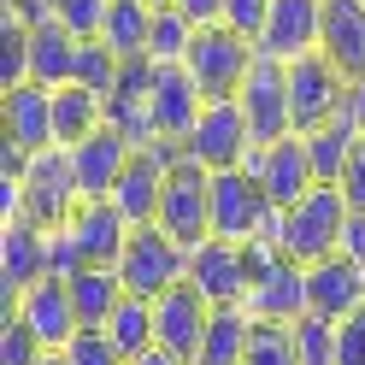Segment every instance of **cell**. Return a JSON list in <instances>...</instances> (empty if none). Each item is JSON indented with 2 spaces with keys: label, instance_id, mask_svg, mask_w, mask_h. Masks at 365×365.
Wrapping results in <instances>:
<instances>
[{
  "label": "cell",
  "instance_id": "obj_28",
  "mask_svg": "<svg viewBox=\"0 0 365 365\" xmlns=\"http://www.w3.org/2000/svg\"><path fill=\"white\" fill-rule=\"evenodd\" d=\"M106 336H112V348H118L124 359H135V354H148L153 348V301H142V294H124L118 301V312L106 318Z\"/></svg>",
  "mask_w": 365,
  "mask_h": 365
},
{
  "label": "cell",
  "instance_id": "obj_34",
  "mask_svg": "<svg viewBox=\"0 0 365 365\" xmlns=\"http://www.w3.org/2000/svg\"><path fill=\"white\" fill-rule=\"evenodd\" d=\"M41 336L24 318H0V365H41Z\"/></svg>",
  "mask_w": 365,
  "mask_h": 365
},
{
  "label": "cell",
  "instance_id": "obj_46",
  "mask_svg": "<svg viewBox=\"0 0 365 365\" xmlns=\"http://www.w3.org/2000/svg\"><path fill=\"white\" fill-rule=\"evenodd\" d=\"M59 6H65V0H41V12H59Z\"/></svg>",
  "mask_w": 365,
  "mask_h": 365
},
{
  "label": "cell",
  "instance_id": "obj_43",
  "mask_svg": "<svg viewBox=\"0 0 365 365\" xmlns=\"http://www.w3.org/2000/svg\"><path fill=\"white\" fill-rule=\"evenodd\" d=\"M348 118H354V130L365 135V77H354V83H348Z\"/></svg>",
  "mask_w": 365,
  "mask_h": 365
},
{
  "label": "cell",
  "instance_id": "obj_40",
  "mask_svg": "<svg viewBox=\"0 0 365 365\" xmlns=\"http://www.w3.org/2000/svg\"><path fill=\"white\" fill-rule=\"evenodd\" d=\"M341 195H348L354 212H365V135H359V148L348 159V171H341Z\"/></svg>",
  "mask_w": 365,
  "mask_h": 365
},
{
  "label": "cell",
  "instance_id": "obj_21",
  "mask_svg": "<svg viewBox=\"0 0 365 365\" xmlns=\"http://www.w3.org/2000/svg\"><path fill=\"white\" fill-rule=\"evenodd\" d=\"M65 224H71V236H77V247H83L88 265H118L124 242H130V230H135V224L112 207V200H83Z\"/></svg>",
  "mask_w": 365,
  "mask_h": 365
},
{
  "label": "cell",
  "instance_id": "obj_5",
  "mask_svg": "<svg viewBox=\"0 0 365 365\" xmlns=\"http://www.w3.org/2000/svg\"><path fill=\"white\" fill-rule=\"evenodd\" d=\"M159 230L177 236L182 247H200L212 236V171L195 165L189 153L165 177V200H159Z\"/></svg>",
  "mask_w": 365,
  "mask_h": 365
},
{
  "label": "cell",
  "instance_id": "obj_13",
  "mask_svg": "<svg viewBox=\"0 0 365 365\" xmlns=\"http://www.w3.org/2000/svg\"><path fill=\"white\" fill-rule=\"evenodd\" d=\"M153 65V59H148ZM200 101L195 77L182 65H153V83H148V118H153V142H189V130L200 124Z\"/></svg>",
  "mask_w": 365,
  "mask_h": 365
},
{
  "label": "cell",
  "instance_id": "obj_30",
  "mask_svg": "<svg viewBox=\"0 0 365 365\" xmlns=\"http://www.w3.org/2000/svg\"><path fill=\"white\" fill-rule=\"evenodd\" d=\"M30 83V18L0 12V95Z\"/></svg>",
  "mask_w": 365,
  "mask_h": 365
},
{
  "label": "cell",
  "instance_id": "obj_47",
  "mask_svg": "<svg viewBox=\"0 0 365 365\" xmlns=\"http://www.w3.org/2000/svg\"><path fill=\"white\" fill-rule=\"evenodd\" d=\"M148 6H177V0H148Z\"/></svg>",
  "mask_w": 365,
  "mask_h": 365
},
{
  "label": "cell",
  "instance_id": "obj_15",
  "mask_svg": "<svg viewBox=\"0 0 365 365\" xmlns=\"http://www.w3.org/2000/svg\"><path fill=\"white\" fill-rule=\"evenodd\" d=\"M189 283L212 307H242L247 301V247L207 236L200 247H189Z\"/></svg>",
  "mask_w": 365,
  "mask_h": 365
},
{
  "label": "cell",
  "instance_id": "obj_29",
  "mask_svg": "<svg viewBox=\"0 0 365 365\" xmlns=\"http://www.w3.org/2000/svg\"><path fill=\"white\" fill-rule=\"evenodd\" d=\"M195 36H200V24L182 6H159L153 12V36H148V59L153 65H182L189 48H195Z\"/></svg>",
  "mask_w": 365,
  "mask_h": 365
},
{
  "label": "cell",
  "instance_id": "obj_10",
  "mask_svg": "<svg viewBox=\"0 0 365 365\" xmlns=\"http://www.w3.org/2000/svg\"><path fill=\"white\" fill-rule=\"evenodd\" d=\"M41 277H48V230L36 218H0V318Z\"/></svg>",
  "mask_w": 365,
  "mask_h": 365
},
{
  "label": "cell",
  "instance_id": "obj_22",
  "mask_svg": "<svg viewBox=\"0 0 365 365\" xmlns=\"http://www.w3.org/2000/svg\"><path fill=\"white\" fill-rule=\"evenodd\" d=\"M77 48L83 41L59 24L53 12L30 18V83H48V88H65L77 77Z\"/></svg>",
  "mask_w": 365,
  "mask_h": 365
},
{
  "label": "cell",
  "instance_id": "obj_14",
  "mask_svg": "<svg viewBox=\"0 0 365 365\" xmlns=\"http://www.w3.org/2000/svg\"><path fill=\"white\" fill-rule=\"evenodd\" d=\"M247 171L265 182L271 207H294V200H307L318 189V171H312V153H307V135H283V142L271 148H254L247 153Z\"/></svg>",
  "mask_w": 365,
  "mask_h": 365
},
{
  "label": "cell",
  "instance_id": "obj_23",
  "mask_svg": "<svg viewBox=\"0 0 365 365\" xmlns=\"http://www.w3.org/2000/svg\"><path fill=\"white\" fill-rule=\"evenodd\" d=\"M101 124H106V95H95V88H83V83L53 88V142L59 148L88 142Z\"/></svg>",
  "mask_w": 365,
  "mask_h": 365
},
{
  "label": "cell",
  "instance_id": "obj_33",
  "mask_svg": "<svg viewBox=\"0 0 365 365\" xmlns=\"http://www.w3.org/2000/svg\"><path fill=\"white\" fill-rule=\"evenodd\" d=\"M242 365H294V330L289 324H259L254 318V336H247V359Z\"/></svg>",
  "mask_w": 365,
  "mask_h": 365
},
{
  "label": "cell",
  "instance_id": "obj_18",
  "mask_svg": "<svg viewBox=\"0 0 365 365\" xmlns=\"http://www.w3.org/2000/svg\"><path fill=\"white\" fill-rule=\"evenodd\" d=\"M130 159H135V142H130L118 124H101L88 142H77V148H71V165H77L83 200H106L112 189H118V177H124Z\"/></svg>",
  "mask_w": 365,
  "mask_h": 365
},
{
  "label": "cell",
  "instance_id": "obj_7",
  "mask_svg": "<svg viewBox=\"0 0 365 365\" xmlns=\"http://www.w3.org/2000/svg\"><path fill=\"white\" fill-rule=\"evenodd\" d=\"M182 153H189L195 165H207V171L247 165V153H254V130H247L242 101H207V112H200V124L189 130Z\"/></svg>",
  "mask_w": 365,
  "mask_h": 365
},
{
  "label": "cell",
  "instance_id": "obj_32",
  "mask_svg": "<svg viewBox=\"0 0 365 365\" xmlns=\"http://www.w3.org/2000/svg\"><path fill=\"white\" fill-rule=\"evenodd\" d=\"M118 77H124V59L106 48V41L95 36V41H83L77 48V77L71 83H83V88H95V95H112L118 88Z\"/></svg>",
  "mask_w": 365,
  "mask_h": 365
},
{
  "label": "cell",
  "instance_id": "obj_44",
  "mask_svg": "<svg viewBox=\"0 0 365 365\" xmlns=\"http://www.w3.org/2000/svg\"><path fill=\"white\" fill-rule=\"evenodd\" d=\"M130 365H189V359H177L171 348H159V341H153V348H148V354H135Z\"/></svg>",
  "mask_w": 365,
  "mask_h": 365
},
{
  "label": "cell",
  "instance_id": "obj_8",
  "mask_svg": "<svg viewBox=\"0 0 365 365\" xmlns=\"http://www.w3.org/2000/svg\"><path fill=\"white\" fill-rule=\"evenodd\" d=\"M242 112H247V130H254V148H271L294 135V112H289V65L283 59H265L254 53V71L242 83Z\"/></svg>",
  "mask_w": 365,
  "mask_h": 365
},
{
  "label": "cell",
  "instance_id": "obj_4",
  "mask_svg": "<svg viewBox=\"0 0 365 365\" xmlns=\"http://www.w3.org/2000/svg\"><path fill=\"white\" fill-rule=\"evenodd\" d=\"M24 218H36L41 230H59L65 218L83 207V189H77V165H71V148H48V153H30L24 171Z\"/></svg>",
  "mask_w": 365,
  "mask_h": 365
},
{
  "label": "cell",
  "instance_id": "obj_38",
  "mask_svg": "<svg viewBox=\"0 0 365 365\" xmlns=\"http://www.w3.org/2000/svg\"><path fill=\"white\" fill-rule=\"evenodd\" d=\"M265 18H271V0H224V18H218V24L236 30V36H247V41H259Z\"/></svg>",
  "mask_w": 365,
  "mask_h": 365
},
{
  "label": "cell",
  "instance_id": "obj_9",
  "mask_svg": "<svg viewBox=\"0 0 365 365\" xmlns=\"http://www.w3.org/2000/svg\"><path fill=\"white\" fill-rule=\"evenodd\" d=\"M341 106H348V77H341L324 53L289 59V112H294V135L330 124Z\"/></svg>",
  "mask_w": 365,
  "mask_h": 365
},
{
  "label": "cell",
  "instance_id": "obj_19",
  "mask_svg": "<svg viewBox=\"0 0 365 365\" xmlns=\"http://www.w3.org/2000/svg\"><path fill=\"white\" fill-rule=\"evenodd\" d=\"M307 301L318 318H348L365 307V265H354L348 254H330V259H318L307 265Z\"/></svg>",
  "mask_w": 365,
  "mask_h": 365
},
{
  "label": "cell",
  "instance_id": "obj_42",
  "mask_svg": "<svg viewBox=\"0 0 365 365\" xmlns=\"http://www.w3.org/2000/svg\"><path fill=\"white\" fill-rule=\"evenodd\" d=\"M177 6L189 12L195 24H218V18H224V0H177Z\"/></svg>",
  "mask_w": 365,
  "mask_h": 365
},
{
  "label": "cell",
  "instance_id": "obj_26",
  "mask_svg": "<svg viewBox=\"0 0 365 365\" xmlns=\"http://www.w3.org/2000/svg\"><path fill=\"white\" fill-rule=\"evenodd\" d=\"M247 336H254V312L247 307H212V324H207V341H200L195 365H242Z\"/></svg>",
  "mask_w": 365,
  "mask_h": 365
},
{
  "label": "cell",
  "instance_id": "obj_39",
  "mask_svg": "<svg viewBox=\"0 0 365 365\" xmlns=\"http://www.w3.org/2000/svg\"><path fill=\"white\" fill-rule=\"evenodd\" d=\"M336 365H365V307L359 312H348V318H341V324H336Z\"/></svg>",
  "mask_w": 365,
  "mask_h": 365
},
{
  "label": "cell",
  "instance_id": "obj_2",
  "mask_svg": "<svg viewBox=\"0 0 365 365\" xmlns=\"http://www.w3.org/2000/svg\"><path fill=\"white\" fill-rule=\"evenodd\" d=\"M254 53H259V48H254L247 36L224 30V24H200L189 59H182V71L195 77L200 101H236L242 83H247V71H254Z\"/></svg>",
  "mask_w": 365,
  "mask_h": 365
},
{
  "label": "cell",
  "instance_id": "obj_1",
  "mask_svg": "<svg viewBox=\"0 0 365 365\" xmlns=\"http://www.w3.org/2000/svg\"><path fill=\"white\" fill-rule=\"evenodd\" d=\"M348 195H341V182H318L307 200H294V207L277 218V247L294 259V265H318L330 259L341 247V230H348Z\"/></svg>",
  "mask_w": 365,
  "mask_h": 365
},
{
  "label": "cell",
  "instance_id": "obj_3",
  "mask_svg": "<svg viewBox=\"0 0 365 365\" xmlns=\"http://www.w3.org/2000/svg\"><path fill=\"white\" fill-rule=\"evenodd\" d=\"M124 277L130 294H142V301H153V294H165L171 283H189V247H182L177 236H165L159 224H142V230H130L118 265H112Z\"/></svg>",
  "mask_w": 365,
  "mask_h": 365
},
{
  "label": "cell",
  "instance_id": "obj_45",
  "mask_svg": "<svg viewBox=\"0 0 365 365\" xmlns=\"http://www.w3.org/2000/svg\"><path fill=\"white\" fill-rule=\"evenodd\" d=\"M41 365H71V359H65V348H59V354H41Z\"/></svg>",
  "mask_w": 365,
  "mask_h": 365
},
{
  "label": "cell",
  "instance_id": "obj_16",
  "mask_svg": "<svg viewBox=\"0 0 365 365\" xmlns=\"http://www.w3.org/2000/svg\"><path fill=\"white\" fill-rule=\"evenodd\" d=\"M6 318H24V324L41 336V348H48V354H59L65 341H71V336L83 330L77 301H71V283H59V277H41V283H30L24 294H18V307H12Z\"/></svg>",
  "mask_w": 365,
  "mask_h": 365
},
{
  "label": "cell",
  "instance_id": "obj_12",
  "mask_svg": "<svg viewBox=\"0 0 365 365\" xmlns=\"http://www.w3.org/2000/svg\"><path fill=\"white\" fill-rule=\"evenodd\" d=\"M207 324H212V301L195 283H171L165 294H153V336H159V348H171L177 359L195 365L200 341H207Z\"/></svg>",
  "mask_w": 365,
  "mask_h": 365
},
{
  "label": "cell",
  "instance_id": "obj_11",
  "mask_svg": "<svg viewBox=\"0 0 365 365\" xmlns=\"http://www.w3.org/2000/svg\"><path fill=\"white\" fill-rule=\"evenodd\" d=\"M0 142L12 153H48L53 142V88L48 83H18L0 95Z\"/></svg>",
  "mask_w": 365,
  "mask_h": 365
},
{
  "label": "cell",
  "instance_id": "obj_24",
  "mask_svg": "<svg viewBox=\"0 0 365 365\" xmlns=\"http://www.w3.org/2000/svg\"><path fill=\"white\" fill-rule=\"evenodd\" d=\"M124 277L112 265H83L77 277H71V301H77V318H83V330H106V318L118 312L124 301Z\"/></svg>",
  "mask_w": 365,
  "mask_h": 365
},
{
  "label": "cell",
  "instance_id": "obj_17",
  "mask_svg": "<svg viewBox=\"0 0 365 365\" xmlns=\"http://www.w3.org/2000/svg\"><path fill=\"white\" fill-rule=\"evenodd\" d=\"M318 30H324V0H271V18L254 48L289 65L301 53H318Z\"/></svg>",
  "mask_w": 365,
  "mask_h": 365
},
{
  "label": "cell",
  "instance_id": "obj_31",
  "mask_svg": "<svg viewBox=\"0 0 365 365\" xmlns=\"http://www.w3.org/2000/svg\"><path fill=\"white\" fill-rule=\"evenodd\" d=\"M294 365H336V318H318V312H307V318H294Z\"/></svg>",
  "mask_w": 365,
  "mask_h": 365
},
{
  "label": "cell",
  "instance_id": "obj_41",
  "mask_svg": "<svg viewBox=\"0 0 365 365\" xmlns=\"http://www.w3.org/2000/svg\"><path fill=\"white\" fill-rule=\"evenodd\" d=\"M336 254H348L354 265H365V212H348V230H341V247Z\"/></svg>",
  "mask_w": 365,
  "mask_h": 365
},
{
  "label": "cell",
  "instance_id": "obj_20",
  "mask_svg": "<svg viewBox=\"0 0 365 365\" xmlns=\"http://www.w3.org/2000/svg\"><path fill=\"white\" fill-rule=\"evenodd\" d=\"M318 53H324L341 77H365V0H324V30H318Z\"/></svg>",
  "mask_w": 365,
  "mask_h": 365
},
{
  "label": "cell",
  "instance_id": "obj_36",
  "mask_svg": "<svg viewBox=\"0 0 365 365\" xmlns=\"http://www.w3.org/2000/svg\"><path fill=\"white\" fill-rule=\"evenodd\" d=\"M83 265H88V259H83V247H77V236H71V224H59V230H48V277L71 283Z\"/></svg>",
  "mask_w": 365,
  "mask_h": 365
},
{
  "label": "cell",
  "instance_id": "obj_25",
  "mask_svg": "<svg viewBox=\"0 0 365 365\" xmlns=\"http://www.w3.org/2000/svg\"><path fill=\"white\" fill-rule=\"evenodd\" d=\"M153 12L148 0H106V24H101V41L118 59H148V36H153Z\"/></svg>",
  "mask_w": 365,
  "mask_h": 365
},
{
  "label": "cell",
  "instance_id": "obj_27",
  "mask_svg": "<svg viewBox=\"0 0 365 365\" xmlns=\"http://www.w3.org/2000/svg\"><path fill=\"white\" fill-rule=\"evenodd\" d=\"M354 148H359V130H354V118H348V106H341L330 124L307 130V153H312V171H318V182H341V171H348Z\"/></svg>",
  "mask_w": 365,
  "mask_h": 365
},
{
  "label": "cell",
  "instance_id": "obj_37",
  "mask_svg": "<svg viewBox=\"0 0 365 365\" xmlns=\"http://www.w3.org/2000/svg\"><path fill=\"white\" fill-rule=\"evenodd\" d=\"M53 18H59V24L71 30L77 41H95V36H101V24H106V0H65Z\"/></svg>",
  "mask_w": 365,
  "mask_h": 365
},
{
  "label": "cell",
  "instance_id": "obj_35",
  "mask_svg": "<svg viewBox=\"0 0 365 365\" xmlns=\"http://www.w3.org/2000/svg\"><path fill=\"white\" fill-rule=\"evenodd\" d=\"M65 359H71V365H130L118 348H112L106 330H77L71 341H65Z\"/></svg>",
  "mask_w": 365,
  "mask_h": 365
},
{
  "label": "cell",
  "instance_id": "obj_6",
  "mask_svg": "<svg viewBox=\"0 0 365 365\" xmlns=\"http://www.w3.org/2000/svg\"><path fill=\"white\" fill-rule=\"evenodd\" d=\"M271 195H265V182L236 165V171H212V236L218 242H254L265 236V224H271Z\"/></svg>",
  "mask_w": 365,
  "mask_h": 365
}]
</instances>
